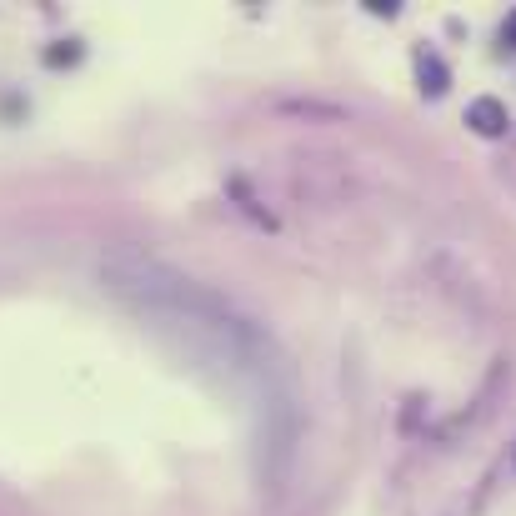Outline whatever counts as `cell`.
Segmentation results:
<instances>
[{"label": "cell", "instance_id": "1", "mask_svg": "<svg viewBox=\"0 0 516 516\" xmlns=\"http://www.w3.org/2000/svg\"><path fill=\"white\" fill-rule=\"evenodd\" d=\"M466 126H471L476 136H506V126H511L506 101H496V96H476V101L466 106Z\"/></svg>", "mask_w": 516, "mask_h": 516}, {"label": "cell", "instance_id": "2", "mask_svg": "<svg viewBox=\"0 0 516 516\" xmlns=\"http://www.w3.org/2000/svg\"><path fill=\"white\" fill-rule=\"evenodd\" d=\"M416 81H421V96H431V101H441L446 91H451V71H446V61L436 56V51H416Z\"/></svg>", "mask_w": 516, "mask_h": 516}, {"label": "cell", "instance_id": "3", "mask_svg": "<svg viewBox=\"0 0 516 516\" xmlns=\"http://www.w3.org/2000/svg\"><path fill=\"white\" fill-rule=\"evenodd\" d=\"M81 61H86V46H81L76 36L46 46V66H51V71H66V66H81Z\"/></svg>", "mask_w": 516, "mask_h": 516}, {"label": "cell", "instance_id": "4", "mask_svg": "<svg viewBox=\"0 0 516 516\" xmlns=\"http://www.w3.org/2000/svg\"><path fill=\"white\" fill-rule=\"evenodd\" d=\"M366 11H371V16H386V21H391V16H396L401 6H396V0H366Z\"/></svg>", "mask_w": 516, "mask_h": 516}, {"label": "cell", "instance_id": "5", "mask_svg": "<svg viewBox=\"0 0 516 516\" xmlns=\"http://www.w3.org/2000/svg\"><path fill=\"white\" fill-rule=\"evenodd\" d=\"M501 46H506V51H516V11H511V16H506V26H501Z\"/></svg>", "mask_w": 516, "mask_h": 516}]
</instances>
